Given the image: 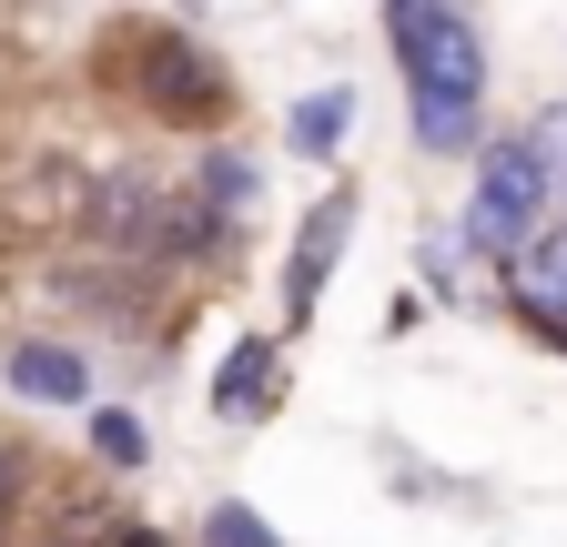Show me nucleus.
Segmentation results:
<instances>
[{
	"label": "nucleus",
	"instance_id": "10",
	"mask_svg": "<svg viewBox=\"0 0 567 547\" xmlns=\"http://www.w3.org/2000/svg\"><path fill=\"white\" fill-rule=\"evenodd\" d=\"M284 132H295V153H315V163H324V153L344 143V132H354V92H344V82H334V92H305Z\"/></svg>",
	"mask_w": 567,
	"mask_h": 547
},
{
	"label": "nucleus",
	"instance_id": "15",
	"mask_svg": "<svg viewBox=\"0 0 567 547\" xmlns=\"http://www.w3.org/2000/svg\"><path fill=\"white\" fill-rule=\"evenodd\" d=\"M122 547H163V537H122Z\"/></svg>",
	"mask_w": 567,
	"mask_h": 547
},
{
	"label": "nucleus",
	"instance_id": "1",
	"mask_svg": "<svg viewBox=\"0 0 567 547\" xmlns=\"http://www.w3.org/2000/svg\"><path fill=\"white\" fill-rule=\"evenodd\" d=\"M547 203H557V173L537 163L527 132H517V143H486L476 153V203H466V244L476 254H517Z\"/></svg>",
	"mask_w": 567,
	"mask_h": 547
},
{
	"label": "nucleus",
	"instance_id": "8",
	"mask_svg": "<svg viewBox=\"0 0 567 547\" xmlns=\"http://www.w3.org/2000/svg\"><path fill=\"white\" fill-rule=\"evenodd\" d=\"M415 143H425V153H486V122H476V102L415 92Z\"/></svg>",
	"mask_w": 567,
	"mask_h": 547
},
{
	"label": "nucleus",
	"instance_id": "14",
	"mask_svg": "<svg viewBox=\"0 0 567 547\" xmlns=\"http://www.w3.org/2000/svg\"><path fill=\"white\" fill-rule=\"evenodd\" d=\"M0 507H11V466H0Z\"/></svg>",
	"mask_w": 567,
	"mask_h": 547
},
{
	"label": "nucleus",
	"instance_id": "9",
	"mask_svg": "<svg viewBox=\"0 0 567 547\" xmlns=\"http://www.w3.org/2000/svg\"><path fill=\"white\" fill-rule=\"evenodd\" d=\"M334 244H344V203H324V214L305 224V244H295V274H284V305H315V285H324V264H334Z\"/></svg>",
	"mask_w": 567,
	"mask_h": 547
},
{
	"label": "nucleus",
	"instance_id": "12",
	"mask_svg": "<svg viewBox=\"0 0 567 547\" xmlns=\"http://www.w3.org/2000/svg\"><path fill=\"white\" fill-rule=\"evenodd\" d=\"M203 547H274V527H264L254 507H213V517H203Z\"/></svg>",
	"mask_w": 567,
	"mask_h": 547
},
{
	"label": "nucleus",
	"instance_id": "5",
	"mask_svg": "<svg viewBox=\"0 0 567 547\" xmlns=\"http://www.w3.org/2000/svg\"><path fill=\"white\" fill-rule=\"evenodd\" d=\"M11 395H31V405H82L92 395V355L82 345H21L11 355Z\"/></svg>",
	"mask_w": 567,
	"mask_h": 547
},
{
	"label": "nucleus",
	"instance_id": "7",
	"mask_svg": "<svg viewBox=\"0 0 567 547\" xmlns=\"http://www.w3.org/2000/svg\"><path fill=\"white\" fill-rule=\"evenodd\" d=\"M264 395H274V345L244 334V345L224 355V375H213V416H244V405H264Z\"/></svg>",
	"mask_w": 567,
	"mask_h": 547
},
{
	"label": "nucleus",
	"instance_id": "2",
	"mask_svg": "<svg viewBox=\"0 0 567 547\" xmlns=\"http://www.w3.org/2000/svg\"><path fill=\"white\" fill-rule=\"evenodd\" d=\"M395 61H405V92L486 102V31L456 11V0H425V11H405V21H395Z\"/></svg>",
	"mask_w": 567,
	"mask_h": 547
},
{
	"label": "nucleus",
	"instance_id": "3",
	"mask_svg": "<svg viewBox=\"0 0 567 547\" xmlns=\"http://www.w3.org/2000/svg\"><path fill=\"white\" fill-rule=\"evenodd\" d=\"M142 82H153V102L163 112H183V122H203L213 102H224V82H213V61L183 41V31H163L153 41V61H142Z\"/></svg>",
	"mask_w": 567,
	"mask_h": 547
},
{
	"label": "nucleus",
	"instance_id": "13",
	"mask_svg": "<svg viewBox=\"0 0 567 547\" xmlns=\"http://www.w3.org/2000/svg\"><path fill=\"white\" fill-rule=\"evenodd\" d=\"M537 274H547V295H557V305H567V234H557V244H547V254H537Z\"/></svg>",
	"mask_w": 567,
	"mask_h": 547
},
{
	"label": "nucleus",
	"instance_id": "6",
	"mask_svg": "<svg viewBox=\"0 0 567 547\" xmlns=\"http://www.w3.org/2000/svg\"><path fill=\"white\" fill-rule=\"evenodd\" d=\"M254 193H264V163H254V153H213L203 183H193V203H203L213 224H244V214H254Z\"/></svg>",
	"mask_w": 567,
	"mask_h": 547
},
{
	"label": "nucleus",
	"instance_id": "4",
	"mask_svg": "<svg viewBox=\"0 0 567 547\" xmlns=\"http://www.w3.org/2000/svg\"><path fill=\"white\" fill-rule=\"evenodd\" d=\"M82 224H92L102 244H142V234H163V193L142 183V173H112V183H92Z\"/></svg>",
	"mask_w": 567,
	"mask_h": 547
},
{
	"label": "nucleus",
	"instance_id": "11",
	"mask_svg": "<svg viewBox=\"0 0 567 547\" xmlns=\"http://www.w3.org/2000/svg\"><path fill=\"white\" fill-rule=\"evenodd\" d=\"M92 446H102V466H142V456H153L142 416H122V405H102V416H92Z\"/></svg>",
	"mask_w": 567,
	"mask_h": 547
}]
</instances>
